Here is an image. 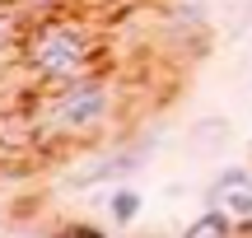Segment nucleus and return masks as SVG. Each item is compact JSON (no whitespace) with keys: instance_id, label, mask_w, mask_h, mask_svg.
Listing matches in <instances>:
<instances>
[{"instance_id":"obj_7","label":"nucleus","mask_w":252,"mask_h":238,"mask_svg":"<svg viewBox=\"0 0 252 238\" xmlns=\"http://www.w3.org/2000/svg\"><path fill=\"white\" fill-rule=\"evenodd\" d=\"M243 187H252V168H243V164L220 168V173H215V182L206 187V201H220L224 192H243Z\"/></svg>"},{"instance_id":"obj_2","label":"nucleus","mask_w":252,"mask_h":238,"mask_svg":"<svg viewBox=\"0 0 252 238\" xmlns=\"http://www.w3.org/2000/svg\"><path fill=\"white\" fill-rule=\"evenodd\" d=\"M126 108V89H122V75L112 70H94V75H80V80H65L56 89H42L37 93V149H70V145H84L94 140L98 131L117 126Z\"/></svg>"},{"instance_id":"obj_6","label":"nucleus","mask_w":252,"mask_h":238,"mask_svg":"<svg viewBox=\"0 0 252 238\" xmlns=\"http://www.w3.org/2000/svg\"><path fill=\"white\" fill-rule=\"evenodd\" d=\"M103 210H108V220L117 224V229H126V224H135V220H140V210H145V196L135 192V187L117 182V187L108 192V201H103Z\"/></svg>"},{"instance_id":"obj_8","label":"nucleus","mask_w":252,"mask_h":238,"mask_svg":"<svg viewBox=\"0 0 252 238\" xmlns=\"http://www.w3.org/2000/svg\"><path fill=\"white\" fill-rule=\"evenodd\" d=\"M56 238H108L98 229V224H89V220H65L61 229H56Z\"/></svg>"},{"instance_id":"obj_3","label":"nucleus","mask_w":252,"mask_h":238,"mask_svg":"<svg viewBox=\"0 0 252 238\" xmlns=\"http://www.w3.org/2000/svg\"><path fill=\"white\" fill-rule=\"evenodd\" d=\"M159 149V136H145V140H126V145H112L103 149L98 159H94L89 168H80V173L65 178V192H94V187L103 182H126L131 173H140L145 164H150V154Z\"/></svg>"},{"instance_id":"obj_4","label":"nucleus","mask_w":252,"mask_h":238,"mask_svg":"<svg viewBox=\"0 0 252 238\" xmlns=\"http://www.w3.org/2000/svg\"><path fill=\"white\" fill-rule=\"evenodd\" d=\"M224 145H229V121L224 117H201V121H191V131H187V154L210 159L215 149H224Z\"/></svg>"},{"instance_id":"obj_11","label":"nucleus","mask_w":252,"mask_h":238,"mask_svg":"<svg viewBox=\"0 0 252 238\" xmlns=\"http://www.w3.org/2000/svg\"><path fill=\"white\" fill-rule=\"evenodd\" d=\"M52 238H56V234H52Z\"/></svg>"},{"instance_id":"obj_1","label":"nucleus","mask_w":252,"mask_h":238,"mask_svg":"<svg viewBox=\"0 0 252 238\" xmlns=\"http://www.w3.org/2000/svg\"><path fill=\"white\" fill-rule=\"evenodd\" d=\"M9 70H24L28 84L56 89L65 80L108 70V28L103 19L84 14L80 5H65L56 14H42L24 28L19 37L5 42Z\"/></svg>"},{"instance_id":"obj_5","label":"nucleus","mask_w":252,"mask_h":238,"mask_svg":"<svg viewBox=\"0 0 252 238\" xmlns=\"http://www.w3.org/2000/svg\"><path fill=\"white\" fill-rule=\"evenodd\" d=\"M238 229H243V224H238L224 206H206V210H201L196 220L182 229V238H234Z\"/></svg>"},{"instance_id":"obj_9","label":"nucleus","mask_w":252,"mask_h":238,"mask_svg":"<svg viewBox=\"0 0 252 238\" xmlns=\"http://www.w3.org/2000/svg\"><path fill=\"white\" fill-rule=\"evenodd\" d=\"M248 24H252V0H243V9H238V19H234V28H229V37H243Z\"/></svg>"},{"instance_id":"obj_10","label":"nucleus","mask_w":252,"mask_h":238,"mask_svg":"<svg viewBox=\"0 0 252 238\" xmlns=\"http://www.w3.org/2000/svg\"><path fill=\"white\" fill-rule=\"evenodd\" d=\"M234 238H252V224H243V229H238V234H234Z\"/></svg>"}]
</instances>
